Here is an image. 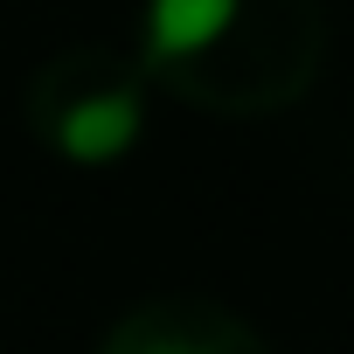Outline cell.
<instances>
[{"mask_svg":"<svg viewBox=\"0 0 354 354\" xmlns=\"http://www.w3.org/2000/svg\"><path fill=\"white\" fill-rule=\"evenodd\" d=\"M326 49L319 0H139L132 63L209 118H271L306 97Z\"/></svg>","mask_w":354,"mask_h":354,"instance_id":"1","label":"cell"},{"mask_svg":"<svg viewBox=\"0 0 354 354\" xmlns=\"http://www.w3.org/2000/svg\"><path fill=\"white\" fill-rule=\"evenodd\" d=\"M146 111L153 84L132 49L111 42H70L21 84V125L63 167H118L146 139Z\"/></svg>","mask_w":354,"mask_h":354,"instance_id":"2","label":"cell"},{"mask_svg":"<svg viewBox=\"0 0 354 354\" xmlns=\"http://www.w3.org/2000/svg\"><path fill=\"white\" fill-rule=\"evenodd\" d=\"M97 354H278L236 306L223 299H202V292H160V299H139L125 306Z\"/></svg>","mask_w":354,"mask_h":354,"instance_id":"3","label":"cell"}]
</instances>
